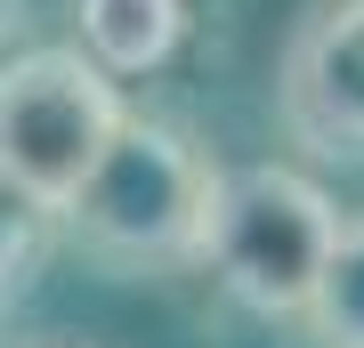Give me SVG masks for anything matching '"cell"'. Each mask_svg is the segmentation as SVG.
<instances>
[{
    "mask_svg": "<svg viewBox=\"0 0 364 348\" xmlns=\"http://www.w3.org/2000/svg\"><path fill=\"white\" fill-rule=\"evenodd\" d=\"M73 25H81L73 49L90 65H105L114 81H138L178 49L186 0H73Z\"/></svg>",
    "mask_w": 364,
    "mask_h": 348,
    "instance_id": "cell-5",
    "label": "cell"
},
{
    "mask_svg": "<svg viewBox=\"0 0 364 348\" xmlns=\"http://www.w3.org/2000/svg\"><path fill=\"white\" fill-rule=\"evenodd\" d=\"M41 251H49V211H41L33 194L16 186L9 170H0V316H9L16 300L33 292Z\"/></svg>",
    "mask_w": 364,
    "mask_h": 348,
    "instance_id": "cell-7",
    "label": "cell"
},
{
    "mask_svg": "<svg viewBox=\"0 0 364 348\" xmlns=\"http://www.w3.org/2000/svg\"><path fill=\"white\" fill-rule=\"evenodd\" d=\"M275 122L324 162H364V0H316L275 65Z\"/></svg>",
    "mask_w": 364,
    "mask_h": 348,
    "instance_id": "cell-4",
    "label": "cell"
},
{
    "mask_svg": "<svg viewBox=\"0 0 364 348\" xmlns=\"http://www.w3.org/2000/svg\"><path fill=\"white\" fill-rule=\"evenodd\" d=\"M219 162H203V146L162 114H122L114 146L97 154V170L81 179L65 203L73 243L105 259V268H186L203 251V211Z\"/></svg>",
    "mask_w": 364,
    "mask_h": 348,
    "instance_id": "cell-1",
    "label": "cell"
},
{
    "mask_svg": "<svg viewBox=\"0 0 364 348\" xmlns=\"http://www.w3.org/2000/svg\"><path fill=\"white\" fill-rule=\"evenodd\" d=\"M9 16H16V0H0V25H9Z\"/></svg>",
    "mask_w": 364,
    "mask_h": 348,
    "instance_id": "cell-8",
    "label": "cell"
},
{
    "mask_svg": "<svg viewBox=\"0 0 364 348\" xmlns=\"http://www.w3.org/2000/svg\"><path fill=\"white\" fill-rule=\"evenodd\" d=\"M122 114H130V97L105 65H90L81 49H25L0 65V170L49 219H65L81 179L114 146Z\"/></svg>",
    "mask_w": 364,
    "mask_h": 348,
    "instance_id": "cell-3",
    "label": "cell"
},
{
    "mask_svg": "<svg viewBox=\"0 0 364 348\" xmlns=\"http://www.w3.org/2000/svg\"><path fill=\"white\" fill-rule=\"evenodd\" d=\"M299 324L316 332V348H364V219H340L332 259L316 275Z\"/></svg>",
    "mask_w": 364,
    "mask_h": 348,
    "instance_id": "cell-6",
    "label": "cell"
},
{
    "mask_svg": "<svg viewBox=\"0 0 364 348\" xmlns=\"http://www.w3.org/2000/svg\"><path fill=\"white\" fill-rule=\"evenodd\" d=\"M340 211L316 179H299L284 162H243L210 179V211H203V268L243 300L251 316L284 324L308 308L316 275L332 259Z\"/></svg>",
    "mask_w": 364,
    "mask_h": 348,
    "instance_id": "cell-2",
    "label": "cell"
},
{
    "mask_svg": "<svg viewBox=\"0 0 364 348\" xmlns=\"http://www.w3.org/2000/svg\"><path fill=\"white\" fill-rule=\"evenodd\" d=\"M65 348H90V340H65Z\"/></svg>",
    "mask_w": 364,
    "mask_h": 348,
    "instance_id": "cell-9",
    "label": "cell"
}]
</instances>
